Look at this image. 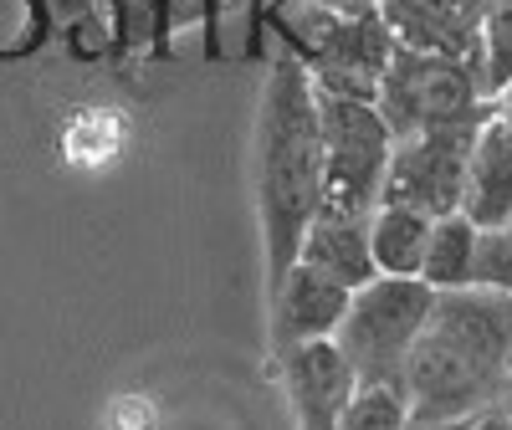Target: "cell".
<instances>
[{
  "label": "cell",
  "mask_w": 512,
  "mask_h": 430,
  "mask_svg": "<svg viewBox=\"0 0 512 430\" xmlns=\"http://www.w3.org/2000/svg\"><path fill=\"white\" fill-rule=\"evenodd\" d=\"M410 420H477L512 400V297L492 287L436 292L400 374Z\"/></svg>",
  "instance_id": "6da1fadb"
},
{
  "label": "cell",
  "mask_w": 512,
  "mask_h": 430,
  "mask_svg": "<svg viewBox=\"0 0 512 430\" xmlns=\"http://www.w3.org/2000/svg\"><path fill=\"white\" fill-rule=\"evenodd\" d=\"M323 205L318 93L297 57H272L256 103V215L267 246V292L297 267V251Z\"/></svg>",
  "instance_id": "7a4b0ae2"
},
{
  "label": "cell",
  "mask_w": 512,
  "mask_h": 430,
  "mask_svg": "<svg viewBox=\"0 0 512 430\" xmlns=\"http://www.w3.org/2000/svg\"><path fill=\"white\" fill-rule=\"evenodd\" d=\"M262 21L287 41V57L308 72L318 93L374 103L379 77L395 57V36L379 11L369 16H338L313 0H267Z\"/></svg>",
  "instance_id": "3957f363"
},
{
  "label": "cell",
  "mask_w": 512,
  "mask_h": 430,
  "mask_svg": "<svg viewBox=\"0 0 512 430\" xmlns=\"http://www.w3.org/2000/svg\"><path fill=\"white\" fill-rule=\"evenodd\" d=\"M436 303V287L420 277H369L354 287L344 323L333 328V343L344 349L359 384H400L410 343Z\"/></svg>",
  "instance_id": "277c9868"
},
{
  "label": "cell",
  "mask_w": 512,
  "mask_h": 430,
  "mask_svg": "<svg viewBox=\"0 0 512 430\" xmlns=\"http://www.w3.org/2000/svg\"><path fill=\"white\" fill-rule=\"evenodd\" d=\"M374 108L390 123L395 139L420 134V128H436V123L487 113L482 57H441V52L395 47L390 67L379 77Z\"/></svg>",
  "instance_id": "5b68a950"
},
{
  "label": "cell",
  "mask_w": 512,
  "mask_h": 430,
  "mask_svg": "<svg viewBox=\"0 0 512 430\" xmlns=\"http://www.w3.org/2000/svg\"><path fill=\"white\" fill-rule=\"evenodd\" d=\"M390 149H395V134L374 103L318 93V154H323V205L318 210L369 215L379 205Z\"/></svg>",
  "instance_id": "8992f818"
},
{
  "label": "cell",
  "mask_w": 512,
  "mask_h": 430,
  "mask_svg": "<svg viewBox=\"0 0 512 430\" xmlns=\"http://www.w3.org/2000/svg\"><path fill=\"white\" fill-rule=\"evenodd\" d=\"M487 113L456 118V123H436V128H420V134L395 139L390 164H384L379 205H410L420 215H431V221H436V215L461 210L466 159H472L477 128L487 123Z\"/></svg>",
  "instance_id": "52a82bcc"
},
{
  "label": "cell",
  "mask_w": 512,
  "mask_h": 430,
  "mask_svg": "<svg viewBox=\"0 0 512 430\" xmlns=\"http://www.w3.org/2000/svg\"><path fill=\"white\" fill-rule=\"evenodd\" d=\"M277 379L297 430H338L359 379L333 338H308L277 354Z\"/></svg>",
  "instance_id": "ba28073f"
},
{
  "label": "cell",
  "mask_w": 512,
  "mask_h": 430,
  "mask_svg": "<svg viewBox=\"0 0 512 430\" xmlns=\"http://www.w3.org/2000/svg\"><path fill=\"white\" fill-rule=\"evenodd\" d=\"M492 0H379L395 47L441 52V57H482V21Z\"/></svg>",
  "instance_id": "9c48e42d"
},
{
  "label": "cell",
  "mask_w": 512,
  "mask_h": 430,
  "mask_svg": "<svg viewBox=\"0 0 512 430\" xmlns=\"http://www.w3.org/2000/svg\"><path fill=\"white\" fill-rule=\"evenodd\" d=\"M349 287L323 277L318 267L297 262L277 292H272V349H292V343H308V338H333V328L344 323L349 308Z\"/></svg>",
  "instance_id": "30bf717a"
},
{
  "label": "cell",
  "mask_w": 512,
  "mask_h": 430,
  "mask_svg": "<svg viewBox=\"0 0 512 430\" xmlns=\"http://www.w3.org/2000/svg\"><path fill=\"white\" fill-rule=\"evenodd\" d=\"M461 215L477 231H507L512 226V134L487 113L477 128L472 159L461 180Z\"/></svg>",
  "instance_id": "8fae6325"
},
{
  "label": "cell",
  "mask_w": 512,
  "mask_h": 430,
  "mask_svg": "<svg viewBox=\"0 0 512 430\" xmlns=\"http://www.w3.org/2000/svg\"><path fill=\"white\" fill-rule=\"evenodd\" d=\"M297 262L318 267L323 277L344 282L349 292L364 287L374 277V262H369V215H328V210H318L308 236H303Z\"/></svg>",
  "instance_id": "7c38bea8"
},
{
  "label": "cell",
  "mask_w": 512,
  "mask_h": 430,
  "mask_svg": "<svg viewBox=\"0 0 512 430\" xmlns=\"http://www.w3.org/2000/svg\"><path fill=\"white\" fill-rule=\"evenodd\" d=\"M113 11H118V57L134 47H149L159 57L169 52L180 26H205L216 41L221 0H113Z\"/></svg>",
  "instance_id": "4fadbf2b"
},
{
  "label": "cell",
  "mask_w": 512,
  "mask_h": 430,
  "mask_svg": "<svg viewBox=\"0 0 512 430\" xmlns=\"http://www.w3.org/2000/svg\"><path fill=\"white\" fill-rule=\"evenodd\" d=\"M425 241H431V215H420L410 205H374L369 210L374 277H420Z\"/></svg>",
  "instance_id": "5bb4252c"
},
{
  "label": "cell",
  "mask_w": 512,
  "mask_h": 430,
  "mask_svg": "<svg viewBox=\"0 0 512 430\" xmlns=\"http://www.w3.org/2000/svg\"><path fill=\"white\" fill-rule=\"evenodd\" d=\"M477 241H482V231L466 221L461 210L436 215L431 241H425V256H420V282L436 287V292L477 287Z\"/></svg>",
  "instance_id": "9a60e30c"
},
{
  "label": "cell",
  "mask_w": 512,
  "mask_h": 430,
  "mask_svg": "<svg viewBox=\"0 0 512 430\" xmlns=\"http://www.w3.org/2000/svg\"><path fill=\"white\" fill-rule=\"evenodd\" d=\"M410 425V405L400 384H359L338 430H405Z\"/></svg>",
  "instance_id": "2e32d148"
},
{
  "label": "cell",
  "mask_w": 512,
  "mask_h": 430,
  "mask_svg": "<svg viewBox=\"0 0 512 430\" xmlns=\"http://www.w3.org/2000/svg\"><path fill=\"white\" fill-rule=\"evenodd\" d=\"M482 82H487V98L502 82H512V0H492L482 21Z\"/></svg>",
  "instance_id": "e0dca14e"
},
{
  "label": "cell",
  "mask_w": 512,
  "mask_h": 430,
  "mask_svg": "<svg viewBox=\"0 0 512 430\" xmlns=\"http://www.w3.org/2000/svg\"><path fill=\"white\" fill-rule=\"evenodd\" d=\"M477 287H492V292L512 297V226L507 231H482V241H477Z\"/></svg>",
  "instance_id": "ac0fdd59"
},
{
  "label": "cell",
  "mask_w": 512,
  "mask_h": 430,
  "mask_svg": "<svg viewBox=\"0 0 512 430\" xmlns=\"http://www.w3.org/2000/svg\"><path fill=\"white\" fill-rule=\"evenodd\" d=\"M487 108H492V118L507 128V134H512V82H502V88L487 98Z\"/></svg>",
  "instance_id": "d6986e66"
},
{
  "label": "cell",
  "mask_w": 512,
  "mask_h": 430,
  "mask_svg": "<svg viewBox=\"0 0 512 430\" xmlns=\"http://www.w3.org/2000/svg\"><path fill=\"white\" fill-rule=\"evenodd\" d=\"M313 6L338 11V16H369V11H379V0H313Z\"/></svg>",
  "instance_id": "ffe728a7"
},
{
  "label": "cell",
  "mask_w": 512,
  "mask_h": 430,
  "mask_svg": "<svg viewBox=\"0 0 512 430\" xmlns=\"http://www.w3.org/2000/svg\"><path fill=\"white\" fill-rule=\"evenodd\" d=\"M466 430H512V425H507V410H487L477 420H466Z\"/></svg>",
  "instance_id": "44dd1931"
},
{
  "label": "cell",
  "mask_w": 512,
  "mask_h": 430,
  "mask_svg": "<svg viewBox=\"0 0 512 430\" xmlns=\"http://www.w3.org/2000/svg\"><path fill=\"white\" fill-rule=\"evenodd\" d=\"M246 6V26H251V52H256V26H262V11H267V0H241Z\"/></svg>",
  "instance_id": "7402d4cb"
},
{
  "label": "cell",
  "mask_w": 512,
  "mask_h": 430,
  "mask_svg": "<svg viewBox=\"0 0 512 430\" xmlns=\"http://www.w3.org/2000/svg\"><path fill=\"white\" fill-rule=\"evenodd\" d=\"M405 430H466V420H410Z\"/></svg>",
  "instance_id": "603a6c76"
},
{
  "label": "cell",
  "mask_w": 512,
  "mask_h": 430,
  "mask_svg": "<svg viewBox=\"0 0 512 430\" xmlns=\"http://www.w3.org/2000/svg\"><path fill=\"white\" fill-rule=\"evenodd\" d=\"M507 425H512V400H507Z\"/></svg>",
  "instance_id": "cb8c5ba5"
}]
</instances>
